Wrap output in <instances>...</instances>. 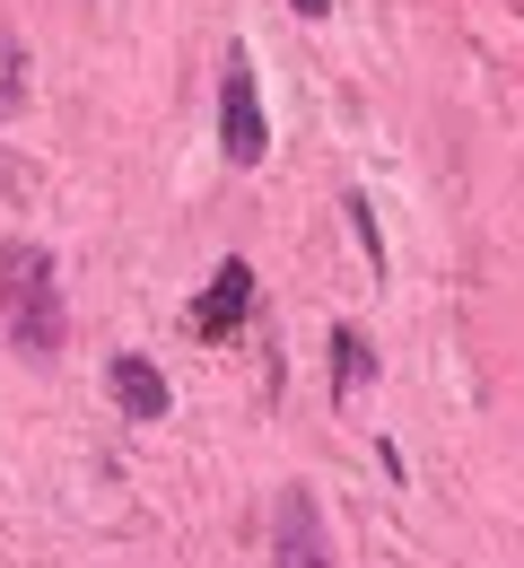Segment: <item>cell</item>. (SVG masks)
<instances>
[{"instance_id": "6", "label": "cell", "mask_w": 524, "mask_h": 568, "mask_svg": "<svg viewBox=\"0 0 524 568\" xmlns=\"http://www.w3.org/2000/svg\"><path fill=\"white\" fill-rule=\"evenodd\" d=\"M368 376H376V351H368V333H359V324H341V333H332V394L350 403V394H359Z\"/></svg>"}, {"instance_id": "3", "label": "cell", "mask_w": 524, "mask_h": 568, "mask_svg": "<svg viewBox=\"0 0 524 568\" xmlns=\"http://www.w3.org/2000/svg\"><path fill=\"white\" fill-rule=\"evenodd\" d=\"M271 568H341V560H332V534H323L315 490L280 498V551H271Z\"/></svg>"}, {"instance_id": "1", "label": "cell", "mask_w": 524, "mask_h": 568, "mask_svg": "<svg viewBox=\"0 0 524 568\" xmlns=\"http://www.w3.org/2000/svg\"><path fill=\"white\" fill-rule=\"evenodd\" d=\"M0 342L35 367H53L71 342V297L44 245H0Z\"/></svg>"}, {"instance_id": "4", "label": "cell", "mask_w": 524, "mask_h": 568, "mask_svg": "<svg viewBox=\"0 0 524 568\" xmlns=\"http://www.w3.org/2000/svg\"><path fill=\"white\" fill-rule=\"evenodd\" d=\"M245 315H254V263H219V281L193 297V315H184V324H193L202 342H227Z\"/></svg>"}, {"instance_id": "5", "label": "cell", "mask_w": 524, "mask_h": 568, "mask_svg": "<svg viewBox=\"0 0 524 568\" xmlns=\"http://www.w3.org/2000/svg\"><path fill=\"white\" fill-rule=\"evenodd\" d=\"M105 394H114L123 420H157V412H166V376H157L150 358H114V367H105Z\"/></svg>"}, {"instance_id": "7", "label": "cell", "mask_w": 524, "mask_h": 568, "mask_svg": "<svg viewBox=\"0 0 524 568\" xmlns=\"http://www.w3.org/2000/svg\"><path fill=\"white\" fill-rule=\"evenodd\" d=\"M289 9H298V18H323V9H332V0H289Z\"/></svg>"}, {"instance_id": "2", "label": "cell", "mask_w": 524, "mask_h": 568, "mask_svg": "<svg viewBox=\"0 0 524 568\" xmlns=\"http://www.w3.org/2000/svg\"><path fill=\"white\" fill-rule=\"evenodd\" d=\"M219 149H227V166H263V158H271V123H263L254 53H245V44L219 62Z\"/></svg>"}]
</instances>
